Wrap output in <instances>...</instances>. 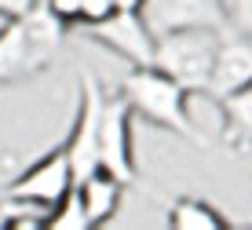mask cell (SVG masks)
Here are the masks:
<instances>
[{
  "label": "cell",
  "mask_w": 252,
  "mask_h": 230,
  "mask_svg": "<svg viewBox=\"0 0 252 230\" xmlns=\"http://www.w3.org/2000/svg\"><path fill=\"white\" fill-rule=\"evenodd\" d=\"M63 30L66 26L48 7H37L26 19H4L0 26V88L40 73L59 51Z\"/></svg>",
  "instance_id": "7a4b0ae2"
},
{
  "label": "cell",
  "mask_w": 252,
  "mask_h": 230,
  "mask_svg": "<svg viewBox=\"0 0 252 230\" xmlns=\"http://www.w3.org/2000/svg\"><path fill=\"white\" fill-rule=\"evenodd\" d=\"M223 44V30L216 26H187V30H168L158 37L154 48V66L179 81L187 92H205L216 69V55Z\"/></svg>",
  "instance_id": "3957f363"
},
{
  "label": "cell",
  "mask_w": 252,
  "mask_h": 230,
  "mask_svg": "<svg viewBox=\"0 0 252 230\" xmlns=\"http://www.w3.org/2000/svg\"><path fill=\"white\" fill-rule=\"evenodd\" d=\"M51 230H88V216H84L81 208V197H77V190H69L63 201L55 205V212H51L48 219Z\"/></svg>",
  "instance_id": "4fadbf2b"
},
{
  "label": "cell",
  "mask_w": 252,
  "mask_h": 230,
  "mask_svg": "<svg viewBox=\"0 0 252 230\" xmlns=\"http://www.w3.org/2000/svg\"><path fill=\"white\" fill-rule=\"evenodd\" d=\"M73 190V172H69V161H66V150L55 146L51 154L37 157L22 175H15L11 183L4 187V194H15V197H26V201H40L55 212V205Z\"/></svg>",
  "instance_id": "8992f818"
},
{
  "label": "cell",
  "mask_w": 252,
  "mask_h": 230,
  "mask_svg": "<svg viewBox=\"0 0 252 230\" xmlns=\"http://www.w3.org/2000/svg\"><path fill=\"white\" fill-rule=\"evenodd\" d=\"M168 227L172 230H223L227 219L201 197H179L168 208Z\"/></svg>",
  "instance_id": "7c38bea8"
},
{
  "label": "cell",
  "mask_w": 252,
  "mask_h": 230,
  "mask_svg": "<svg viewBox=\"0 0 252 230\" xmlns=\"http://www.w3.org/2000/svg\"><path fill=\"white\" fill-rule=\"evenodd\" d=\"M128 183H121L114 172H106V168H95L88 179L77 183V197H81V208L84 216H88V230L92 227H102L114 219V212L121 205V194H125Z\"/></svg>",
  "instance_id": "30bf717a"
},
{
  "label": "cell",
  "mask_w": 252,
  "mask_h": 230,
  "mask_svg": "<svg viewBox=\"0 0 252 230\" xmlns=\"http://www.w3.org/2000/svg\"><path fill=\"white\" fill-rule=\"evenodd\" d=\"M227 26L252 37V0H227Z\"/></svg>",
  "instance_id": "5bb4252c"
},
{
  "label": "cell",
  "mask_w": 252,
  "mask_h": 230,
  "mask_svg": "<svg viewBox=\"0 0 252 230\" xmlns=\"http://www.w3.org/2000/svg\"><path fill=\"white\" fill-rule=\"evenodd\" d=\"M146 0H114V15H143Z\"/></svg>",
  "instance_id": "ac0fdd59"
},
{
  "label": "cell",
  "mask_w": 252,
  "mask_h": 230,
  "mask_svg": "<svg viewBox=\"0 0 252 230\" xmlns=\"http://www.w3.org/2000/svg\"><path fill=\"white\" fill-rule=\"evenodd\" d=\"M44 7L63 26H77V22H81V15H84V0H44Z\"/></svg>",
  "instance_id": "9a60e30c"
},
{
  "label": "cell",
  "mask_w": 252,
  "mask_h": 230,
  "mask_svg": "<svg viewBox=\"0 0 252 230\" xmlns=\"http://www.w3.org/2000/svg\"><path fill=\"white\" fill-rule=\"evenodd\" d=\"M37 7H44V0H0V19H26Z\"/></svg>",
  "instance_id": "e0dca14e"
},
{
  "label": "cell",
  "mask_w": 252,
  "mask_h": 230,
  "mask_svg": "<svg viewBox=\"0 0 252 230\" xmlns=\"http://www.w3.org/2000/svg\"><path fill=\"white\" fill-rule=\"evenodd\" d=\"M121 95L128 99L135 117L150 121L154 128H164L172 135L187 139L194 146H205V135L197 131V125L190 121V95L179 81H172L168 73H161L158 66H132L121 81Z\"/></svg>",
  "instance_id": "6da1fadb"
},
{
  "label": "cell",
  "mask_w": 252,
  "mask_h": 230,
  "mask_svg": "<svg viewBox=\"0 0 252 230\" xmlns=\"http://www.w3.org/2000/svg\"><path fill=\"white\" fill-rule=\"evenodd\" d=\"M216 102L223 113V143L230 150H252V84Z\"/></svg>",
  "instance_id": "8fae6325"
},
{
  "label": "cell",
  "mask_w": 252,
  "mask_h": 230,
  "mask_svg": "<svg viewBox=\"0 0 252 230\" xmlns=\"http://www.w3.org/2000/svg\"><path fill=\"white\" fill-rule=\"evenodd\" d=\"M88 33L99 44H106L114 55H121L128 66H154V48H158V33L143 15H110L106 22L88 26Z\"/></svg>",
  "instance_id": "52a82bcc"
},
{
  "label": "cell",
  "mask_w": 252,
  "mask_h": 230,
  "mask_svg": "<svg viewBox=\"0 0 252 230\" xmlns=\"http://www.w3.org/2000/svg\"><path fill=\"white\" fill-rule=\"evenodd\" d=\"M143 19L158 37L168 30H187V26L227 30V0H146Z\"/></svg>",
  "instance_id": "ba28073f"
},
{
  "label": "cell",
  "mask_w": 252,
  "mask_h": 230,
  "mask_svg": "<svg viewBox=\"0 0 252 230\" xmlns=\"http://www.w3.org/2000/svg\"><path fill=\"white\" fill-rule=\"evenodd\" d=\"M102 88L95 77H84L81 81V95H77V113H73V128H69V139L63 143L69 172H73V187L81 179L99 168V113H102Z\"/></svg>",
  "instance_id": "277c9868"
},
{
  "label": "cell",
  "mask_w": 252,
  "mask_h": 230,
  "mask_svg": "<svg viewBox=\"0 0 252 230\" xmlns=\"http://www.w3.org/2000/svg\"><path fill=\"white\" fill-rule=\"evenodd\" d=\"M245 84H252V37L227 26L220 55H216L212 81H208V95L212 99H227V95L241 92Z\"/></svg>",
  "instance_id": "9c48e42d"
},
{
  "label": "cell",
  "mask_w": 252,
  "mask_h": 230,
  "mask_svg": "<svg viewBox=\"0 0 252 230\" xmlns=\"http://www.w3.org/2000/svg\"><path fill=\"white\" fill-rule=\"evenodd\" d=\"M132 106L125 95H102L99 113V168L114 172L121 183L135 179V143H132Z\"/></svg>",
  "instance_id": "5b68a950"
},
{
  "label": "cell",
  "mask_w": 252,
  "mask_h": 230,
  "mask_svg": "<svg viewBox=\"0 0 252 230\" xmlns=\"http://www.w3.org/2000/svg\"><path fill=\"white\" fill-rule=\"evenodd\" d=\"M114 15V0H84V15H81V26H99Z\"/></svg>",
  "instance_id": "2e32d148"
}]
</instances>
